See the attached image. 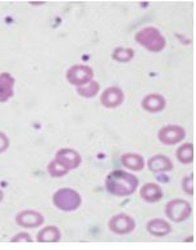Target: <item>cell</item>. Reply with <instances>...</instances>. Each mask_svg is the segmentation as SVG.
<instances>
[{
	"label": "cell",
	"mask_w": 196,
	"mask_h": 250,
	"mask_svg": "<svg viewBox=\"0 0 196 250\" xmlns=\"http://www.w3.org/2000/svg\"><path fill=\"white\" fill-rule=\"evenodd\" d=\"M146 229H148V232L150 233V235L157 237L167 236V235L171 232V225H169L167 221H164V219L159 218L149 221L148 225H146Z\"/></svg>",
	"instance_id": "obj_15"
},
{
	"label": "cell",
	"mask_w": 196,
	"mask_h": 250,
	"mask_svg": "<svg viewBox=\"0 0 196 250\" xmlns=\"http://www.w3.org/2000/svg\"><path fill=\"white\" fill-rule=\"evenodd\" d=\"M148 166H149V169H150L152 172H155V173L172 171V168H173L172 161H171L167 155H163V154L154 155V157L150 158Z\"/></svg>",
	"instance_id": "obj_14"
},
{
	"label": "cell",
	"mask_w": 196,
	"mask_h": 250,
	"mask_svg": "<svg viewBox=\"0 0 196 250\" xmlns=\"http://www.w3.org/2000/svg\"><path fill=\"white\" fill-rule=\"evenodd\" d=\"M82 203L81 195L76 190L72 188H59L53 195V204L60 210L64 212H73L76 210Z\"/></svg>",
	"instance_id": "obj_3"
},
{
	"label": "cell",
	"mask_w": 196,
	"mask_h": 250,
	"mask_svg": "<svg viewBox=\"0 0 196 250\" xmlns=\"http://www.w3.org/2000/svg\"><path fill=\"white\" fill-rule=\"evenodd\" d=\"M44 221V216L36 210H23L16 216V222L18 226L24 227V229H35V227L41 226Z\"/></svg>",
	"instance_id": "obj_9"
},
{
	"label": "cell",
	"mask_w": 196,
	"mask_h": 250,
	"mask_svg": "<svg viewBox=\"0 0 196 250\" xmlns=\"http://www.w3.org/2000/svg\"><path fill=\"white\" fill-rule=\"evenodd\" d=\"M99 83H97V81H90L86 85L77 87V94L79 96H82V98H94V96L99 93Z\"/></svg>",
	"instance_id": "obj_19"
},
{
	"label": "cell",
	"mask_w": 196,
	"mask_h": 250,
	"mask_svg": "<svg viewBox=\"0 0 196 250\" xmlns=\"http://www.w3.org/2000/svg\"><path fill=\"white\" fill-rule=\"evenodd\" d=\"M186 131L183 127L177 125H168L162 127L158 132L159 141L164 145H176L185 139Z\"/></svg>",
	"instance_id": "obj_7"
},
{
	"label": "cell",
	"mask_w": 196,
	"mask_h": 250,
	"mask_svg": "<svg viewBox=\"0 0 196 250\" xmlns=\"http://www.w3.org/2000/svg\"><path fill=\"white\" fill-rule=\"evenodd\" d=\"M3 196H4L3 191H1V190H0V202H1V200H3Z\"/></svg>",
	"instance_id": "obj_25"
},
{
	"label": "cell",
	"mask_w": 196,
	"mask_h": 250,
	"mask_svg": "<svg viewBox=\"0 0 196 250\" xmlns=\"http://www.w3.org/2000/svg\"><path fill=\"white\" fill-rule=\"evenodd\" d=\"M120 162L124 167L132 169V171H141L145 167L144 158L137 153H126V154L122 155Z\"/></svg>",
	"instance_id": "obj_16"
},
{
	"label": "cell",
	"mask_w": 196,
	"mask_h": 250,
	"mask_svg": "<svg viewBox=\"0 0 196 250\" xmlns=\"http://www.w3.org/2000/svg\"><path fill=\"white\" fill-rule=\"evenodd\" d=\"M140 195L148 203H157L163 198V190L158 184L154 182H148L140 190Z\"/></svg>",
	"instance_id": "obj_13"
},
{
	"label": "cell",
	"mask_w": 196,
	"mask_h": 250,
	"mask_svg": "<svg viewBox=\"0 0 196 250\" xmlns=\"http://www.w3.org/2000/svg\"><path fill=\"white\" fill-rule=\"evenodd\" d=\"M60 237L62 233L57 226H46L38 233L39 243H58Z\"/></svg>",
	"instance_id": "obj_17"
},
{
	"label": "cell",
	"mask_w": 196,
	"mask_h": 250,
	"mask_svg": "<svg viewBox=\"0 0 196 250\" xmlns=\"http://www.w3.org/2000/svg\"><path fill=\"white\" fill-rule=\"evenodd\" d=\"M135 226H136V223H135L134 218L126 213L116 214L110 218L109 223H108L110 231L117 235H127L134 231Z\"/></svg>",
	"instance_id": "obj_6"
},
{
	"label": "cell",
	"mask_w": 196,
	"mask_h": 250,
	"mask_svg": "<svg viewBox=\"0 0 196 250\" xmlns=\"http://www.w3.org/2000/svg\"><path fill=\"white\" fill-rule=\"evenodd\" d=\"M55 161L59 162L68 171H72V169L78 168L79 165H81V155L76 150H73V149L64 147V149H60V150L57 151Z\"/></svg>",
	"instance_id": "obj_8"
},
{
	"label": "cell",
	"mask_w": 196,
	"mask_h": 250,
	"mask_svg": "<svg viewBox=\"0 0 196 250\" xmlns=\"http://www.w3.org/2000/svg\"><path fill=\"white\" fill-rule=\"evenodd\" d=\"M67 81L73 86H83L87 83L93 81L94 71L91 67L85 64H75L72 67H69L67 73H65Z\"/></svg>",
	"instance_id": "obj_5"
},
{
	"label": "cell",
	"mask_w": 196,
	"mask_h": 250,
	"mask_svg": "<svg viewBox=\"0 0 196 250\" xmlns=\"http://www.w3.org/2000/svg\"><path fill=\"white\" fill-rule=\"evenodd\" d=\"M177 159H178L181 163L183 165H189V163H193L194 161V145L191 143H187V144H183L177 149Z\"/></svg>",
	"instance_id": "obj_18"
},
{
	"label": "cell",
	"mask_w": 196,
	"mask_h": 250,
	"mask_svg": "<svg viewBox=\"0 0 196 250\" xmlns=\"http://www.w3.org/2000/svg\"><path fill=\"white\" fill-rule=\"evenodd\" d=\"M124 94L119 87H108L104 90L101 96H100V103L103 104L105 108H117L123 103Z\"/></svg>",
	"instance_id": "obj_10"
},
{
	"label": "cell",
	"mask_w": 196,
	"mask_h": 250,
	"mask_svg": "<svg viewBox=\"0 0 196 250\" xmlns=\"http://www.w3.org/2000/svg\"><path fill=\"white\" fill-rule=\"evenodd\" d=\"M48 172L52 177H63V176L67 175L69 171L67 168L63 167L59 162H57L54 159V161L50 162L48 165Z\"/></svg>",
	"instance_id": "obj_21"
},
{
	"label": "cell",
	"mask_w": 196,
	"mask_h": 250,
	"mask_svg": "<svg viewBox=\"0 0 196 250\" xmlns=\"http://www.w3.org/2000/svg\"><path fill=\"white\" fill-rule=\"evenodd\" d=\"M165 99L160 94H149L142 99L141 105L150 113H158L165 108Z\"/></svg>",
	"instance_id": "obj_11"
},
{
	"label": "cell",
	"mask_w": 196,
	"mask_h": 250,
	"mask_svg": "<svg viewBox=\"0 0 196 250\" xmlns=\"http://www.w3.org/2000/svg\"><path fill=\"white\" fill-rule=\"evenodd\" d=\"M135 40H136L137 44H140L152 53L162 52L163 49L165 48L164 36L160 34L158 28L152 27V26L140 30L135 36Z\"/></svg>",
	"instance_id": "obj_2"
},
{
	"label": "cell",
	"mask_w": 196,
	"mask_h": 250,
	"mask_svg": "<svg viewBox=\"0 0 196 250\" xmlns=\"http://www.w3.org/2000/svg\"><path fill=\"white\" fill-rule=\"evenodd\" d=\"M9 146V139L4 132H0V153H4Z\"/></svg>",
	"instance_id": "obj_24"
},
{
	"label": "cell",
	"mask_w": 196,
	"mask_h": 250,
	"mask_svg": "<svg viewBox=\"0 0 196 250\" xmlns=\"http://www.w3.org/2000/svg\"><path fill=\"white\" fill-rule=\"evenodd\" d=\"M20 241H26V243H31L32 239L27 232H20L17 235H14L12 239V243H20Z\"/></svg>",
	"instance_id": "obj_23"
},
{
	"label": "cell",
	"mask_w": 196,
	"mask_h": 250,
	"mask_svg": "<svg viewBox=\"0 0 196 250\" xmlns=\"http://www.w3.org/2000/svg\"><path fill=\"white\" fill-rule=\"evenodd\" d=\"M182 190L189 194V195H194V176L190 175L182 180Z\"/></svg>",
	"instance_id": "obj_22"
},
{
	"label": "cell",
	"mask_w": 196,
	"mask_h": 250,
	"mask_svg": "<svg viewBox=\"0 0 196 250\" xmlns=\"http://www.w3.org/2000/svg\"><path fill=\"white\" fill-rule=\"evenodd\" d=\"M107 190L116 196H128L136 191L138 186L137 177L124 171L110 172L105 180Z\"/></svg>",
	"instance_id": "obj_1"
},
{
	"label": "cell",
	"mask_w": 196,
	"mask_h": 250,
	"mask_svg": "<svg viewBox=\"0 0 196 250\" xmlns=\"http://www.w3.org/2000/svg\"><path fill=\"white\" fill-rule=\"evenodd\" d=\"M14 83L16 80L9 72L0 73V103L7 102L13 96Z\"/></svg>",
	"instance_id": "obj_12"
},
{
	"label": "cell",
	"mask_w": 196,
	"mask_h": 250,
	"mask_svg": "<svg viewBox=\"0 0 196 250\" xmlns=\"http://www.w3.org/2000/svg\"><path fill=\"white\" fill-rule=\"evenodd\" d=\"M135 52L131 48H116L112 53V58L119 63H127L134 58Z\"/></svg>",
	"instance_id": "obj_20"
},
{
	"label": "cell",
	"mask_w": 196,
	"mask_h": 250,
	"mask_svg": "<svg viewBox=\"0 0 196 250\" xmlns=\"http://www.w3.org/2000/svg\"><path fill=\"white\" fill-rule=\"evenodd\" d=\"M191 213H193L191 204L181 199L171 200L165 206V214L173 222H182L191 216Z\"/></svg>",
	"instance_id": "obj_4"
}]
</instances>
